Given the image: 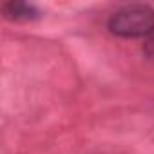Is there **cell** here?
<instances>
[{
  "instance_id": "7a4b0ae2",
  "label": "cell",
  "mask_w": 154,
  "mask_h": 154,
  "mask_svg": "<svg viewBox=\"0 0 154 154\" xmlns=\"http://www.w3.org/2000/svg\"><path fill=\"white\" fill-rule=\"evenodd\" d=\"M2 13L8 20L13 22H33L40 18V11L26 2H6L2 4Z\"/></svg>"
},
{
  "instance_id": "6da1fadb",
  "label": "cell",
  "mask_w": 154,
  "mask_h": 154,
  "mask_svg": "<svg viewBox=\"0 0 154 154\" xmlns=\"http://www.w3.org/2000/svg\"><path fill=\"white\" fill-rule=\"evenodd\" d=\"M107 27L114 36L120 38L147 36L154 29V9L147 4L123 6L109 17Z\"/></svg>"
},
{
  "instance_id": "3957f363",
  "label": "cell",
  "mask_w": 154,
  "mask_h": 154,
  "mask_svg": "<svg viewBox=\"0 0 154 154\" xmlns=\"http://www.w3.org/2000/svg\"><path fill=\"white\" fill-rule=\"evenodd\" d=\"M143 54L149 62L154 63V29L145 36V44H143Z\"/></svg>"
}]
</instances>
